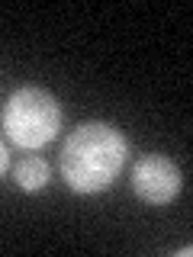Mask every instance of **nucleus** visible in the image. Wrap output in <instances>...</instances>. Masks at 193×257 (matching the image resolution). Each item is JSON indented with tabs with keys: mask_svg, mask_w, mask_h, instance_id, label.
<instances>
[{
	"mask_svg": "<svg viewBox=\"0 0 193 257\" xmlns=\"http://www.w3.org/2000/svg\"><path fill=\"white\" fill-rule=\"evenodd\" d=\"M7 167H10V151H7V145L0 142V177L7 174Z\"/></svg>",
	"mask_w": 193,
	"mask_h": 257,
	"instance_id": "nucleus-5",
	"label": "nucleus"
},
{
	"mask_svg": "<svg viewBox=\"0 0 193 257\" xmlns=\"http://www.w3.org/2000/svg\"><path fill=\"white\" fill-rule=\"evenodd\" d=\"M13 180H16V187L20 190H26V193H36V190H42L48 180H52V167H48V161L45 158H39V155H26L20 161V164L13 167Z\"/></svg>",
	"mask_w": 193,
	"mask_h": 257,
	"instance_id": "nucleus-4",
	"label": "nucleus"
},
{
	"mask_svg": "<svg viewBox=\"0 0 193 257\" xmlns=\"http://www.w3.org/2000/svg\"><path fill=\"white\" fill-rule=\"evenodd\" d=\"M7 139L26 151H36L48 145L61 128V106L48 90L42 87H23L16 90L4 106L0 116Z\"/></svg>",
	"mask_w": 193,
	"mask_h": 257,
	"instance_id": "nucleus-2",
	"label": "nucleus"
},
{
	"mask_svg": "<svg viewBox=\"0 0 193 257\" xmlns=\"http://www.w3.org/2000/svg\"><path fill=\"white\" fill-rule=\"evenodd\" d=\"M180 187H183L180 167L167 155H145L132 164V190L145 203L167 206L180 193Z\"/></svg>",
	"mask_w": 193,
	"mask_h": 257,
	"instance_id": "nucleus-3",
	"label": "nucleus"
},
{
	"mask_svg": "<svg viewBox=\"0 0 193 257\" xmlns=\"http://www.w3.org/2000/svg\"><path fill=\"white\" fill-rule=\"evenodd\" d=\"M129 158V139L113 122H84L61 145V177L74 193L107 190Z\"/></svg>",
	"mask_w": 193,
	"mask_h": 257,
	"instance_id": "nucleus-1",
	"label": "nucleus"
}]
</instances>
